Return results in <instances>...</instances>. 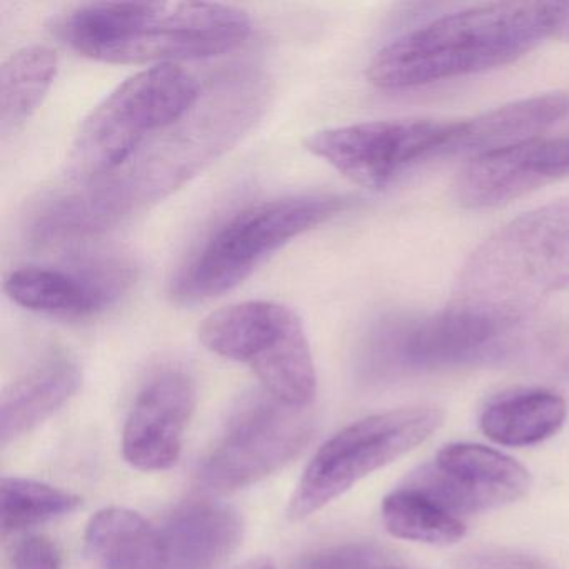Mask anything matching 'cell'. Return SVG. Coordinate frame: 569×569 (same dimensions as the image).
Here are the masks:
<instances>
[{"label":"cell","instance_id":"19","mask_svg":"<svg viewBox=\"0 0 569 569\" xmlns=\"http://www.w3.org/2000/svg\"><path fill=\"white\" fill-rule=\"evenodd\" d=\"M58 54L48 46L14 52L0 68V128H21L44 101L58 76Z\"/></svg>","mask_w":569,"mask_h":569},{"label":"cell","instance_id":"24","mask_svg":"<svg viewBox=\"0 0 569 569\" xmlns=\"http://www.w3.org/2000/svg\"><path fill=\"white\" fill-rule=\"evenodd\" d=\"M458 569H552L535 558L522 552L508 549H485L469 552L458 561Z\"/></svg>","mask_w":569,"mask_h":569},{"label":"cell","instance_id":"17","mask_svg":"<svg viewBox=\"0 0 569 569\" xmlns=\"http://www.w3.org/2000/svg\"><path fill=\"white\" fill-rule=\"evenodd\" d=\"M568 111L569 98L565 94L536 96L511 102L471 121L459 122L445 154H465L475 159L536 141Z\"/></svg>","mask_w":569,"mask_h":569},{"label":"cell","instance_id":"22","mask_svg":"<svg viewBox=\"0 0 569 569\" xmlns=\"http://www.w3.org/2000/svg\"><path fill=\"white\" fill-rule=\"evenodd\" d=\"M299 569H412L378 546L351 542L305 556Z\"/></svg>","mask_w":569,"mask_h":569},{"label":"cell","instance_id":"10","mask_svg":"<svg viewBox=\"0 0 569 569\" xmlns=\"http://www.w3.org/2000/svg\"><path fill=\"white\" fill-rule=\"evenodd\" d=\"M458 124L435 119L359 122L312 132L305 148L349 181L381 189L415 162L445 154Z\"/></svg>","mask_w":569,"mask_h":569},{"label":"cell","instance_id":"7","mask_svg":"<svg viewBox=\"0 0 569 569\" xmlns=\"http://www.w3.org/2000/svg\"><path fill=\"white\" fill-rule=\"evenodd\" d=\"M516 326L451 305L425 318L392 316L366 339L361 368L368 378L382 379L399 372L505 361Z\"/></svg>","mask_w":569,"mask_h":569},{"label":"cell","instance_id":"16","mask_svg":"<svg viewBox=\"0 0 569 569\" xmlns=\"http://www.w3.org/2000/svg\"><path fill=\"white\" fill-rule=\"evenodd\" d=\"M82 385L81 366L58 355L6 388L0 401V445L18 441L68 405Z\"/></svg>","mask_w":569,"mask_h":569},{"label":"cell","instance_id":"11","mask_svg":"<svg viewBox=\"0 0 569 569\" xmlns=\"http://www.w3.org/2000/svg\"><path fill=\"white\" fill-rule=\"evenodd\" d=\"M529 485L528 469L511 456L471 442L445 446L405 482L461 519L525 498Z\"/></svg>","mask_w":569,"mask_h":569},{"label":"cell","instance_id":"12","mask_svg":"<svg viewBox=\"0 0 569 569\" xmlns=\"http://www.w3.org/2000/svg\"><path fill=\"white\" fill-rule=\"evenodd\" d=\"M134 281V269L119 259L71 268L29 264L9 272L4 291L12 302L59 319H84L114 305Z\"/></svg>","mask_w":569,"mask_h":569},{"label":"cell","instance_id":"21","mask_svg":"<svg viewBox=\"0 0 569 569\" xmlns=\"http://www.w3.org/2000/svg\"><path fill=\"white\" fill-rule=\"evenodd\" d=\"M78 495L24 478L0 481V526L4 532H18L78 511Z\"/></svg>","mask_w":569,"mask_h":569},{"label":"cell","instance_id":"6","mask_svg":"<svg viewBox=\"0 0 569 569\" xmlns=\"http://www.w3.org/2000/svg\"><path fill=\"white\" fill-rule=\"evenodd\" d=\"M199 341L219 358L249 366L272 398L309 408L318 392L315 358L301 318L276 301L238 302L211 312Z\"/></svg>","mask_w":569,"mask_h":569},{"label":"cell","instance_id":"2","mask_svg":"<svg viewBox=\"0 0 569 569\" xmlns=\"http://www.w3.org/2000/svg\"><path fill=\"white\" fill-rule=\"evenodd\" d=\"M558 2H502L466 9L396 39L368 78L399 91L511 64L555 32Z\"/></svg>","mask_w":569,"mask_h":569},{"label":"cell","instance_id":"15","mask_svg":"<svg viewBox=\"0 0 569 569\" xmlns=\"http://www.w3.org/2000/svg\"><path fill=\"white\" fill-rule=\"evenodd\" d=\"M161 532L164 569H219L241 545L244 525L231 506L188 501L169 515Z\"/></svg>","mask_w":569,"mask_h":569},{"label":"cell","instance_id":"23","mask_svg":"<svg viewBox=\"0 0 569 569\" xmlns=\"http://www.w3.org/2000/svg\"><path fill=\"white\" fill-rule=\"evenodd\" d=\"M14 569H64L61 549L48 536L28 535L11 551Z\"/></svg>","mask_w":569,"mask_h":569},{"label":"cell","instance_id":"5","mask_svg":"<svg viewBox=\"0 0 569 569\" xmlns=\"http://www.w3.org/2000/svg\"><path fill=\"white\" fill-rule=\"evenodd\" d=\"M349 208L335 194L291 196L248 206L216 228L171 282V298L196 305L232 291L292 239Z\"/></svg>","mask_w":569,"mask_h":569},{"label":"cell","instance_id":"3","mask_svg":"<svg viewBox=\"0 0 569 569\" xmlns=\"http://www.w3.org/2000/svg\"><path fill=\"white\" fill-rule=\"evenodd\" d=\"M569 288V198L519 216L462 268L451 306L515 326Z\"/></svg>","mask_w":569,"mask_h":569},{"label":"cell","instance_id":"8","mask_svg":"<svg viewBox=\"0 0 569 569\" xmlns=\"http://www.w3.org/2000/svg\"><path fill=\"white\" fill-rule=\"evenodd\" d=\"M436 408H405L346 426L312 456L288 506L292 521L321 511L366 476L431 438L442 425Z\"/></svg>","mask_w":569,"mask_h":569},{"label":"cell","instance_id":"14","mask_svg":"<svg viewBox=\"0 0 569 569\" xmlns=\"http://www.w3.org/2000/svg\"><path fill=\"white\" fill-rule=\"evenodd\" d=\"M566 176L569 138L536 139L469 159L456 179V198L466 208H496Z\"/></svg>","mask_w":569,"mask_h":569},{"label":"cell","instance_id":"9","mask_svg":"<svg viewBox=\"0 0 569 569\" xmlns=\"http://www.w3.org/2000/svg\"><path fill=\"white\" fill-rule=\"evenodd\" d=\"M312 436L309 408L286 405L266 391L248 396L199 466V486L221 496L256 485L298 458Z\"/></svg>","mask_w":569,"mask_h":569},{"label":"cell","instance_id":"4","mask_svg":"<svg viewBox=\"0 0 569 569\" xmlns=\"http://www.w3.org/2000/svg\"><path fill=\"white\" fill-rule=\"evenodd\" d=\"M201 98L198 79L178 64L126 79L82 122L69 154V178L88 186L118 174L154 136L186 121Z\"/></svg>","mask_w":569,"mask_h":569},{"label":"cell","instance_id":"1","mask_svg":"<svg viewBox=\"0 0 569 569\" xmlns=\"http://www.w3.org/2000/svg\"><path fill=\"white\" fill-rule=\"evenodd\" d=\"M54 31L92 61L166 66L234 51L251 34V19L212 2H94L61 16Z\"/></svg>","mask_w":569,"mask_h":569},{"label":"cell","instance_id":"20","mask_svg":"<svg viewBox=\"0 0 569 569\" xmlns=\"http://www.w3.org/2000/svg\"><path fill=\"white\" fill-rule=\"evenodd\" d=\"M381 516L386 529L406 541L448 546L461 541L468 532L461 518L406 486L382 499Z\"/></svg>","mask_w":569,"mask_h":569},{"label":"cell","instance_id":"18","mask_svg":"<svg viewBox=\"0 0 569 569\" xmlns=\"http://www.w3.org/2000/svg\"><path fill=\"white\" fill-rule=\"evenodd\" d=\"M566 416L568 406L561 396L546 389H522L489 402L479 425L496 445L522 448L555 436Z\"/></svg>","mask_w":569,"mask_h":569},{"label":"cell","instance_id":"26","mask_svg":"<svg viewBox=\"0 0 569 569\" xmlns=\"http://www.w3.org/2000/svg\"><path fill=\"white\" fill-rule=\"evenodd\" d=\"M236 569H276V566L269 558H256Z\"/></svg>","mask_w":569,"mask_h":569},{"label":"cell","instance_id":"25","mask_svg":"<svg viewBox=\"0 0 569 569\" xmlns=\"http://www.w3.org/2000/svg\"><path fill=\"white\" fill-rule=\"evenodd\" d=\"M555 38L569 42V2H558V16H556Z\"/></svg>","mask_w":569,"mask_h":569},{"label":"cell","instance_id":"13","mask_svg":"<svg viewBox=\"0 0 569 569\" xmlns=\"http://www.w3.org/2000/svg\"><path fill=\"white\" fill-rule=\"evenodd\" d=\"M196 405L198 389L188 372L166 368L152 375L136 396L126 421V461L144 472L172 468L181 456Z\"/></svg>","mask_w":569,"mask_h":569}]
</instances>
